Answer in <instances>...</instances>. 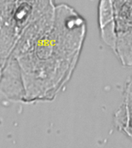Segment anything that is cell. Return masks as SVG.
Wrapping results in <instances>:
<instances>
[{
  "label": "cell",
  "mask_w": 132,
  "mask_h": 148,
  "mask_svg": "<svg viewBox=\"0 0 132 148\" xmlns=\"http://www.w3.org/2000/svg\"><path fill=\"white\" fill-rule=\"evenodd\" d=\"M87 33L84 18L67 4L28 29L0 67V93L13 102H50L69 83Z\"/></svg>",
  "instance_id": "6da1fadb"
},
{
  "label": "cell",
  "mask_w": 132,
  "mask_h": 148,
  "mask_svg": "<svg viewBox=\"0 0 132 148\" xmlns=\"http://www.w3.org/2000/svg\"><path fill=\"white\" fill-rule=\"evenodd\" d=\"M55 0H0V67L25 32L54 16Z\"/></svg>",
  "instance_id": "7a4b0ae2"
},
{
  "label": "cell",
  "mask_w": 132,
  "mask_h": 148,
  "mask_svg": "<svg viewBox=\"0 0 132 148\" xmlns=\"http://www.w3.org/2000/svg\"><path fill=\"white\" fill-rule=\"evenodd\" d=\"M98 26L102 41L122 66H132V0H100Z\"/></svg>",
  "instance_id": "3957f363"
},
{
  "label": "cell",
  "mask_w": 132,
  "mask_h": 148,
  "mask_svg": "<svg viewBox=\"0 0 132 148\" xmlns=\"http://www.w3.org/2000/svg\"><path fill=\"white\" fill-rule=\"evenodd\" d=\"M116 129L132 141V78L127 81L123 102L113 115Z\"/></svg>",
  "instance_id": "277c9868"
}]
</instances>
